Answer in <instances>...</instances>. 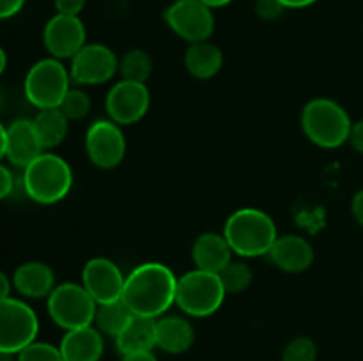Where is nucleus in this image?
<instances>
[{"mask_svg":"<svg viewBox=\"0 0 363 361\" xmlns=\"http://www.w3.org/2000/svg\"><path fill=\"white\" fill-rule=\"evenodd\" d=\"M177 276L162 262H144L124 280L121 301L138 317L158 319L176 304Z\"/></svg>","mask_w":363,"mask_h":361,"instance_id":"f257e3e1","label":"nucleus"},{"mask_svg":"<svg viewBox=\"0 0 363 361\" xmlns=\"http://www.w3.org/2000/svg\"><path fill=\"white\" fill-rule=\"evenodd\" d=\"M223 237L233 253L243 258L268 255L279 237L277 225L268 212L257 207L236 209L223 225Z\"/></svg>","mask_w":363,"mask_h":361,"instance_id":"f03ea898","label":"nucleus"},{"mask_svg":"<svg viewBox=\"0 0 363 361\" xmlns=\"http://www.w3.org/2000/svg\"><path fill=\"white\" fill-rule=\"evenodd\" d=\"M20 184L23 193L35 204L52 205L71 193L73 170L59 154L45 151L25 166Z\"/></svg>","mask_w":363,"mask_h":361,"instance_id":"7ed1b4c3","label":"nucleus"},{"mask_svg":"<svg viewBox=\"0 0 363 361\" xmlns=\"http://www.w3.org/2000/svg\"><path fill=\"white\" fill-rule=\"evenodd\" d=\"M301 130L308 142L321 149L342 147L350 142V113L340 103L330 98H314L301 110Z\"/></svg>","mask_w":363,"mask_h":361,"instance_id":"20e7f679","label":"nucleus"},{"mask_svg":"<svg viewBox=\"0 0 363 361\" xmlns=\"http://www.w3.org/2000/svg\"><path fill=\"white\" fill-rule=\"evenodd\" d=\"M225 296L222 280L216 273L195 268L177 278L176 304L188 317L204 319L216 314L222 308Z\"/></svg>","mask_w":363,"mask_h":361,"instance_id":"39448f33","label":"nucleus"},{"mask_svg":"<svg viewBox=\"0 0 363 361\" xmlns=\"http://www.w3.org/2000/svg\"><path fill=\"white\" fill-rule=\"evenodd\" d=\"M69 88V69L64 66L62 60L53 57L38 60L25 74V98L38 110L59 108Z\"/></svg>","mask_w":363,"mask_h":361,"instance_id":"423d86ee","label":"nucleus"},{"mask_svg":"<svg viewBox=\"0 0 363 361\" xmlns=\"http://www.w3.org/2000/svg\"><path fill=\"white\" fill-rule=\"evenodd\" d=\"M96 308L98 304L82 283H59L46 297L50 319L66 331L94 324Z\"/></svg>","mask_w":363,"mask_h":361,"instance_id":"0eeeda50","label":"nucleus"},{"mask_svg":"<svg viewBox=\"0 0 363 361\" xmlns=\"http://www.w3.org/2000/svg\"><path fill=\"white\" fill-rule=\"evenodd\" d=\"M39 319L34 308L18 297L0 299V353L18 354L38 340Z\"/></svg>","mask_w":363,"mask_h":361,"instance_id":"6e6552de","label":"nucleus"},{"mask_svg":"<svg viewBox=\"0 0 363 361\" xmlns=\"http://www.w3.org/2000/svg\"><path fill=\"white\" fill-rule=\"evenodd\" d=\"M167 27L186 42L209 41L215 32V14L211 7L201 0H179L170 2L163 11Z\"/></svg>","mask_w":363,"mask_h":361,"instance_id":"1a4fd4ad","label":"nucleus"},{"mask_svg":"<svg viewBox=\"0 0 363 361\" xmlns=\"http://www.w3.org/2000/svg\"><path fill=\"white\" fill-rule=\"evenodd\" d=\"M126 138L123 127L110 119H99L85 133V152L89 161L101 170H112L126 156Z\"/></svg>","mask_w":363,"mask_h":361,"instance_id":"9d476101","label":"nucleus"},{"mask_svg":"<svg viewBox=\"0 0 363 361\" xmlns=\"http://www.w3.org/2000/svg\"><path fill=\"white\" fill-rule=\"evenodd\" d=\"M119 73V59L112 48L99 42H87L71 59L69 76L78 87L103 85Z\"/></svg>","mask_w":363,"mask_h":361,"instance_id":"9b49d317","label":"nucleus"},{"mask_svg":"<svg viewBox=\"0 0 363 361\" xmlns=\"http://www.w3.org/2000/svg\"><path fill=\"white\" fill-rule=\"evenodd\" d=\"M149 105H151V96L147 85L137 81H117L105 98L106 115L119 126H131L144 119Z\"/></svg>","mask_w":363,"mask_h":361,"instance_id":"f8f14e48","label":"nucleus"},{"mask_svg":"<svg viewBox=\"0 0 363 361\" xmlns=\"http://www.w3.org/2000/svg\"><path fill=\"white\" fill-rule=\"evenodd\" d=\"M43 45L53 59L71 60L87 45V28L80 16L57 13L43 28Z\"/></svg>","mask_w":363,"mask_h":361,"instance_id":"ddd939ff","label":"nucleus"},{"mask_svg":"<svg viewBox=\"0 0 363 361\" xmlns=\"http://www.w3.org/2000/svg\"><path fill=\"white\" fill-rule=\"evenodd\" d=\"M126 276L119 265L106 257H94L85 262L82 269V285L85 287L96 304L119 301L123 296Z\"/></svg>","mask_w":363,"mask_h":361,"instance_id":"4468645a","label":"nucleus"},{"mask_svg":"<svg viewBox=\"0 0 363 361\" xmlns=\"http://www.w3.org/2000/svg\"><path fill=\"white\" fill-rule=\"evenodd\" d=\"M268 257L280 271L298 275L311 269V265L314 264V246L305 237L287 234L277 237Z\"/></svg>","mask_w":363,"mask_h":361,"instance_id":"2eb2a0df","label":"nucleus"},{"mask_svg":"<svg viewBox=\"0 0 363 361\" xmlns=\"http://www.w3.org/2000/svg\"><path fill=\"white\" fill-rule=\"evenodd\" d=\"M45 152L41 140L38 137L34 122L27 119H16L7 126V149L6 158L14 166L25 168L38 156Z\"/></svg>","mask_w":363,"mask_h":361,"instance_id":"dca6fc26","label":"nucleus"},{"mask_svg":"<svg viewBox=\"0 0 363 361\" xmlns=\"http://www.w3.org/2000/svg\"><path fill=\"white\" fill-rule=\"evenodd\" d=\"M55 273L48 264L39 260L23 262L13 273V287L27 299H43L55 289Z\"/></svg>","mask_w":363,"mask_h":361,"instance_id":"f3484780","label":"nucleus"},{"mask_svg":"<svg viewBox=\"0 0 363 361\" xmlns=\"http://www.w3.org/2000/svg\"><path fill=\"white\" fill-rule=\"evenodd\" d=\"M64 361H99L105 353V340L96 326L66 331L59 343Z\"/></svg>","mask_w":363,"mask_h":361,"instance_id":"a211bd4d","label":"nucleus"},{"mask_svg":"<svg viewBox=\"0 0 363 361\" xmlns=\"http://www.w3.org/2000/svg\"><path fill=\"white\" fill-rule=\"evenodd\" d=\"M195 342V328L186 317L162 315L156 319V347L167 354H183Z\"/></svg>","mask_w":363,"mask_h":361,"instance_id":"6ab92c4d","label":"nucleus"},{"mask_svg":"<svg viewBox=\"0 0 363 361\" xmlns=\"http://www.w3.org/2000/svg\"><path fill=\"white\" fill-rule=\"evenodd\" d=\"M191 258L197 269L218 275L233 260V250L223 234L204 232L194 241Z\"/></svg>","mask_w":363,"mask_h":361,"instance_id":"aec40b11","label":"nucleus"},{"mask_svg":"<svg viewBox=\"0 0 363 361\" xmlns=\"http://www.w3.org/2000/svg\"><path fill=\"white\" fill-rule=\"evenodd\" d=\"M186 71L197 80H211L223 67V53L215 42H191L184 53Z\"/></svg>","mask_w":363,"mask_h":361,"instance_id":"412c9836","label":"nucleus"},{"mask_svg":"<svg viewBox=\"0 0 363 361\" xmlns=\"http://www.w3.org/2000/svg\"><path fill=\"white\" fill-rule=\"evenodd\" d=\"M113 340L121 356L152 350L156 347V319L133 315L126 328Z\"/></svg>","mask_w":363,"mask_h":361,"instance_id":"4be33fe9","label":"nucleus"},{"mask_svg":"<svg viewBox=\"0 0 363 361\" xmlns=\"http://www.w3.org/2000/svg\"><path fill=\"white\" fill-rule=\"evenodd\" d=\"M32 122L45 151L59 147L66 140L67 131H69V119L60 112V108L39 110Z\"/></svg>","mask_w":363,"mask_h":361,"instance_id":"5701e85b","label":"nucleus"},{"mask_svg":"<svg viewBox=\"0 0 363 361\" xmlns=\"http://www.w3.org/2000/svg\"><path fill=\"white\" fill-rule=\"evenodd\" d=\"M131 317H133V314H131L130 308H128L123 301H112V303L98 304V308H96L94 324L92 326H96L101 335L116 338V336L126 328L128 322L131 321Z\"/></svg>","mask_w":363,"mask_h":361,"instance_id":"b1692460","label":"nucleus"},{"mask_svg":"<svg viewBox=\"0 0 363 361\" xmlns=\"http://www.w3.org/2000/svg\"><path fill=\"white\" fill-rule=\"evenodd\" d=\"M119 74L123 80L145 84L152 74V59L145 50L133 48L119 59Z\"/></svg>","mask_w":363,"mask_h":361,"instance_id":"393cba45","label":"nucleus"},{"mask_svg":"<svg viewBox=\"0 0 363 361\" xmlns=\"http://www.w3.org/2000/svg\"><path fill=\"white\" fill-rule=\"evenodd\" d=\"M222 285L227 294H240L245 292L254 282V271L247 262L230 260L222 271L218 273Z\"/></svg>","mask_w":363,"mask_h":361,"instance_id":"a878e982","label":"nucleus"},{"mask_svg":"<svg viewBox=\"0 0 363 361\" xmlns=\"http://www.w3.org/2000/svg\"><path fill=\"white\" fill-rule=\"evenodd\" d=\"M91 105L92 103L87 92L77 85V87H71L69 91H67V94L64 96L59 108L69 120H80L89 115V112H91Z\"/></svg>","mask_w":363,"mask_h":361,"instance_id":"bb28decb","label":"nucleus"},{"mask_svg":"<svg viewBox=\"0 0 363 361\" xmlns=\"http://www.w3.org/2000/svg\"><path fill=\"white\" fill-rule=\"evenodd\" d=\"M318 345L308 336H296L282 350V361H315Z\"/></svg>","mask_w":363,"mask_h":361,"instance_id":"cd10ccee","label":"nucleus"},{"mask_svg":"<svg viewBox=\"0 0 363 361\" xmlns=\"http://www.w3.org/2000/svg\"><path fill=\"white\" fill-rule=\"evenodd\" d=\"M18 361H64L59 345L34 340L18 353Z\"/></svg>","mask_w":363,"mask_h":361,"instance_id":"c85d7f7f","label":"nucleus"},{"mask_svg":"<svg viewBox=\"0 0 363 361\" xmlns=\"http://www.w3.org/2000/svg\"><path fill=\"white\" fill-rule=\"evenodd\" d=\"M286 11L280 0H255V13L264 21L279 20Z\"/></svg>","mask_w":363,"mask_h":361,"instance_id":"c756f323","label":"nucleus"},{"mask_svg":"<svg viewBox=\"0 0 363 361\" xmlns=\"http://www.w3.org/2000/svg\"><path fill=\"white\" fill-rule=\"evenodd\" d=\"M87 0H53L57 13L67 14V16H80Z\"/></svg>","mask_w":363,"mask_h":361,"instance_id":"7c9ffc66","label":"nucleus"},{"mask_svg":"<svg viewBox=\"0 0 363 361\" xmlns=\"http://www.w3.org/2000/svg\"><path fill=\"white\" fill-rule=\"evenodd\" d=\"M14 186H16V179H14L13 172L4 163H0V200H6L7 197H11Z\"/></svg>","mask_w":363,"mask_h":361,"instance_id":"2f4dec72","label":"nucleus"},{"mask_svg":"<svg viewBox=\"0 0 363 361\" xmlns=\"http://www.w3.org/2000/svg\"><path fill=\"white\" fill-rule=\"evenodd\" d=\"M27 0H0V20H9L23 9Z\"/></svg>","mask_w":363,"mask_h":361,"instance_id":"473e14b6","label":"nucleus"},{"mask_svg":"<svg viewBox=\"0 0 363 361\" xmlns=\"http://www.w3.org/2000/svg\"><path fill=\"white\" fill-rule=\"evenodd\" d=\"M350 144L354 151L363 154V119L353 122V127H351V134H350Z\"/></svg>","mask_w":363,"mask_h":361,"instance_id":"72a5a7b5","label":"nucleus"},{"mask_svg":"<svg viewBox=\"0 0 363 361\" xmlns=\"http://www.w3.org/2000/svg\"><path fill=\"white\" fill-rule=\"evenodd\" d=\"M351 212H353V218L357 219V223L363 227V190L357 191L351 200Z\"/></svg>","mask_w":363,"mask_h":361,"instance_id":"f704fd0d","label":"nucleus"},{"mask_svg":"<svg viewBox=\"0 0 363 361\" xmlns=\"http://www.w3.org/2000/svg\"><path fill=\"white\" fill-rule=\"evenodd\" d=\"M13 278L6 275L4 271H0V299H6L11 297V290H13Z\"/></svg>","mask_w":363,"mask_h":361,"instance_id":"c9c22d12","label":"nucleus"},{"mask_svg":"<svg viewBox=\"0 0 363 361\" xmlns=\"http://www.w3.org/2000/svg\"><path fill=\"white\" fill-rule=\"evenodd\" d=\"M121 361H158V357L152 354V350H144V353L124 354Z\"/></svg>","mask_w":363,"mask_h":361,"instance_id":"e433bc0d","label":"nucleus"},{"mask_svg":"<svg viewBox=\"0 0 363 361\" xmlns=\"http://www.w3.org/2000/svg\"><path fill=\"white\" fill-rule=\"evenodd\" d=\"M286 9H303V7L314 6L318 0H280Z\"/></svg>","mask_w":363,"mask_h":361,"instance_id":"4c0bfd02","label":"nucleus"},{"mask_svg":"<svg viewBox=\"0 0 363 361\" xmlns=\"http://www.w3.org/2000/svg\"><path fill=\"white\" fill-rule=\"evenodd\" d=\"M6 149H7V127L0 122V161L6 158Z\"/></svg>","mask_w":363,"mask_h":361,"instance_id":"58836bf2","label":"nucleus"},{"mask_svg":"<svg viewBox=\"0 0 363 361\" xmlns=\"http://www.w3.org/2000/svg\"><path fill=\"white\" fill-rule=\"evenodd\" d=\"M201 2L206 4L208 7H211V9H218V7L229 6V4L234 2V0H201Z\"/></svg>","mask_w":363,"mask_h":361,"instance_id":"ea45409f","label":"nucleus"},{"mask_svg":"<svg viewBox=\"0 0 363 361\" xmlns=\"http://www.w3.org/2000/svg\"><path fill=\"white\" fill-rule=\"evenodd\" d=\"M6 67H7V53H6V50L0 46V76L4 74Z\"/></svg>","mask_w":363,"mask_h":361,"instance_id":"a19ab883","label":"nucleus"},{"mask_svg":"<svg viewBox=\"0 0 363 361\" xmlns=\"http://www.w3.org/2000/svg\"><path fill=\"white\" fill-rule=\"evenodd\" d=\"M0 361H18V354L0 353Z\"/></svg>","mask_w":363,"mask_h":361,"instance_id":"79ce46f5","label":"nucleus"},{"mask_svg":"<svg viewBox=\"0 0 363 361\" xmlns=\"http://www.w3.org/2000/svg\"><path fill=\"white\" fill-rule=\"evenodd\" d=\"M4 106V92H2V88H0V108H2Z\"/></svg>","mask_w":363,"mask_h":361,"instance_id":"37998d69","label":"nucleus"},{"mask_svg":"<svg viewBox=\"0 0 363 361\" xmlns=\"http://www.w3.org/2000/svg\"><path fill=\"white\" fill-rule=\"evenodd\" d=\"M170 2H179V0H170Z\"/></svg>","mask_w":363,"mask_h":361,"instance_id":"c03bdc74","label":"nucleus"}]
</instances>
